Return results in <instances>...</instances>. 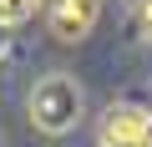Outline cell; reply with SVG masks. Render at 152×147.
<instances>
[{
    "mask_svg": "<svg viewBox=\"0 0 152 147\" xmlns=\"http://www.w3.org/2000/svg\"><path fill=\"white\" fill-rule=\"evenodd\" d=\"M26 112H31V127L46 132V137H66L76 132V122L86 117V91L76 86L71 71H51V76H41L26 97Z\"/></svg>",
    "mask_w": 152,
    "mask_h": 147,
    "instance_id": "1",
    "label": "cell"
},
{
    "mask_svg": "<svg viewBox=\"0 0 152 147\" xmlns=\"http://www.w3.org/2000/svg\"><path fill=\"white\" fill-rule=\"evenodd\" d=\"M96 147H152V107L112 102L96 127Z\"/></svg>",
    "mask_w": 152,
    "mask_h": 147,
    "instance_id": "2",
    "label": "cell"
},
{
    "mask_svg": "<svg viewBox=\"0 0 152 147\" xmlns=\"http://www.w3.org/2000/svg\"><path fill=\"white\" fill-rule=\"evenodd\" d=\"M137 20H142V31L152 36V0H137Z\"/></svg>",
    "mask_w": 152,
    "mask_h": 147,
    "instance_id": "5",
    "label": "cell"
},
{
    "mask_svg": "<svg viewBox=\"0 0 152 147\" xmlns=\"http://www.w3.org/2000/svg\"><path fill=\"white\" fill-rule=\"evenodd\" d=\"M102 26V0H46V31L61 46H81Z\"/></svg>",
    "mask_w": 152,
    "mask_h": 147,
    "instance_id": "3",
    "label": "cell"
},
{
    "mask_svg": "<svg viewBox=\"0 0 152 147\" xmlns=\"http://www.w3.org/2000/svg\"><path fill=\"white\" fill-rule=\"evenodd\" d=\"M41 10V0H0V26H20Z\"/></svg>",
    "mask_w": 152,
    "mask_h": 147,
    "instance_id": "4",
    "label": "cell"
}]
</instances>
